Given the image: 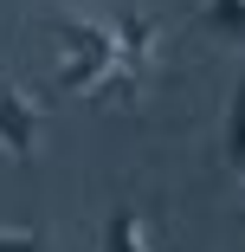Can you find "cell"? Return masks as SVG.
<instances>
[{"instance_id":"obj_1","label":"cell","mask_w":245,"mask_h":252,"mask_svg":"<svg viewBox=\"0 0 245 252\" xmlns=\"http://www.w3.org/2000/svg\"><path fill=\"white\" fill-rule=\"evenodd\" d=\"M45 32L65 45L58 91H65V97H90V91H97V78L116 65V32H110V20H71V13H58Z\"/></svg>"},{"instance_id":"obj_2","label":"cell","mask_w":245,"mask_h":252,"mask_svg":"<svg viewBox=\"0 0 245 252\" xmlns=\"http://www.w3.org/2000/svg\"><path fill=\"white\" fill-rule=\"evenodd\" d=\"M0 142L13 162H32V149H39V104L20 97L13 84H0Z\"/></svg>"},{"instance_id":"obj_3","label":"cell","mask_w":245,"mask_h":252,"mask_svg":"<svg viewBox=\"0 0 245 252\" xmlns=\"http://www.w3.org/2000/svg\"><path fill=\"white\" fill-rule=\"evenodd\" d=\"M110 32H116V65L123 71H149V59H155V20H142L136 7H123L116 20H110Z\"/></svg>"},{"instance_id":"obj_4","label":"cell","mask_w":245,"mask_h":252,"mask_svg":"<svg viewBox=\"0 0 245 252\" xmlns=\"http://www.w3.org/2000/svg\"><path fill=\"white\" fill-rule=\"evenodd\" d=\"M97 252H155V246H149V226H142V207L116 200L110 220H104V239H97Z\"/></svg>"},{"instance_id":"obj_5","label":"cell","mask_w":245,"mask_h":252,"mask_svg":"<svg viewBox=\"0 0 245 252\" xmlns=\"http://www.w3.org/2000/svg\"><path fill=\"white\" fill-rule=\"evenodd\" d=\"M219 156H226V168L245 181V78H239V91H232V104H226V129H219Z\"/></svg>"},{"instance_id":"obj_6","label":"cell","mask_w":245,"mask_h":252,"mask_svg":"<svg viewBox=\"0 0 245 252\" xmlns=\"http://www.w3.org/2000/svg\"><path fill=\"white\" fill-rule=\"evenodd\" d=\"M200 26L226 45H245V0H200Z\"/></svg>"},{"instance_id":"obj_7","label":"cell","mask_w":245,"mask_h":252,"mask_svg":"<svg viewBox=\"0 0 245 252\" xmlns=\"http://www.w3.org/2000/svg\"><path fill=\"white\" fill-rule=\"evenodd\" d=\"M0 252H45V233H0Z\"/></svg>"}]
</instances>
